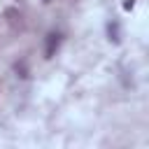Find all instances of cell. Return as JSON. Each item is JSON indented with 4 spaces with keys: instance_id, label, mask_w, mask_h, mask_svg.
<instances>
[{
    "instance_id": "6da1fadb",
    "label": "cell",
    "mask_w": 149,
    "mask_h": 149,
    "mask_svg": "<svg viewBox=\"0 0 149 149\" xmlns=\"http://www.w3.org/2000/svg\"><path fill=\"white\" fill-rule=\"evenodd\" d=\"M61 40H63V35L56 33V30H51V33L47 35V47H44V56H47V58H54V54H56L58 47H61Z\"/></svg>"
},
{
    "instance_id": "7a4b0ae2",
    "label": "cell",
    "mask_w": 149,
    "mask_h": 149,
    "mask_svg": "<svg viewBox=\"0 0 149 149\" xmlns=\"http://www.w3.org/2000/svg\"><path fill=\"white\" fill-rule=\"evenodd\" d=\"M107 33H109V40L112 42H119V26H116V21H112L107 26Z\"/></svg>"
},
{
    "instance_id": "3957f363",
    "label": "cell",
    "mask_w": 149,
    "mask_h": 149,
    "mask_svg": "<svg viewBox=\"0 0 149 149\" xmlns=\"http://www.w3.org/2000/svg\"><path fill=\"white\" fill-rule=\"evenodd\" d=\"M135 7V0H123V9L128 12V9H133Z\"/></svg>"
},
{
    "instance_id": "277c9868",
    "label": "cell",
    "mask_w": 149,
    "mask_h": 149,
    "mask_svg": "<svg viewBox=\"0 0 149 149\" xmlns=\"http://www.w3.org/2000/svg\"><path fill=\"white\" fill-rule=\"evenodd\" d=\"M44 2H49V0H44Z\"/></svg>"
}]
</instances>
